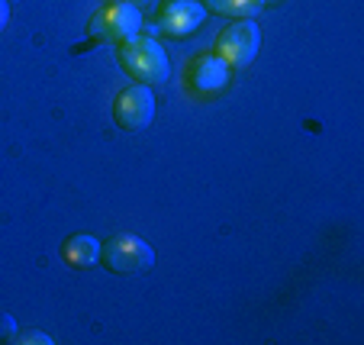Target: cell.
Segmentation results:
<instances>
[{
  "instance_id": "cell-5",
  "label": "cell",
  "mask_w": 364,
  "mask_h": 345,
  "mask_svg": "<svg viewBox=\"0 0 364 345\" xmlns=\"http://www.w3.org/2000/svg\"><path fill=\"white\" fill-rule=\"evenodd\" d=\"M206 20V10L200 0H165L151 23H142L145 36H168V39H187Z\"/></svg>"
},
{
  "instance_id": "cell-1",
  "label": "cell",
  "mask_w": 364,
  "mask_h": 345,
  "mask_svg": "<svg viewBox=\"0 0 364 345\" xmlns=\"http://www.w3.org/2000/svg\"><path fill=\"white\" fill-rule=\"evenodd\" d=\"M117 58L123 65V71L129 78H136V84H165L171 78V62H168V52L161 48V42L155 36H132V39L119 42L117 46Z\"/></svg>"
},
{
  "instance_id": "cell-7",
  "label": "cell",
  "mask_w": 364,
  "mask_h": 345,
  "mask_svg": "<svg viewBox=\"0 0 364 345\" xmlns=\"http://www.w3.org/2000/svg\"><path fill=\"white\" fill-rule=\"evenodd\" d=\"M187 78H191V87L197 90V94H216V90L226 87L229 68L213 55V52H206V55H197L191 62Z\"/></svg>"
},
{
  "instance_id": "cell-10",
  "label": "cell",
  "mask_w": 364,
  "mask_h": 345,
  "mask_svg": "<svg viewBox=\"0 0 364 345\" xmlns=\"http://www.w3.org/2000/svg\"><path fill=\"white\" fill-rule=\"evenodd\" d=\"M10 345H52V336H46L42 329H16Z\"/></svg>"
},
{
  "instance_id": "cell-13",
  "label": "cell",
  "mask_w": 364,
  "mask_h": 345,
  "mask_svg": "<svg viewBox=\"0 0 364 345\" xmlns=\"http://www.w3.org/2000/svg\"><path fill=\"white\" fill-rule=\"evenodd\" d=\"M126 4H132V7H136V10H142V7H149L151 0H126Z\"/></svg>"
},
{
  "instance_id": "cell-12",
  "label": "cell",
  "mask_w": 364,
  "mask_h": 345,
  "mask_svg": "<svg viewBox=\"0 0 364 345\" xmlns=\"http://www.w3.org/2000/svg\"><path fill=\"white\" fill-rule=\"evenodd\" d=\"M10 26V4L7 0H0V33Z\"/></svg>"
},
{
  "instance_id": "cell-8",
  "label": "cell",
  "mask_w": 364,
  "mask_h": 345,
  "mask_svg": "<svg viewBox=\"0 0 364 345\" xmlns=\"http://www.w3.org/2000/svg\"><path fill=\"white\" fill-rule=\"evenodd\" d=\"M62 258L68 268L87 271L94 265H100V239L90 233H75L62 242Z\"/></svg>"
},
{
  "instance_id": "cell-15",
  "label": "cell",
  "mask_w": 364,
  "mask_h": 345,
  "mask_svg": "<svg viewBox=\"0 0 364 345\" xmlns=\"http://www.w3.org/2000/svg\"><path fill=\"white\" fill-rule=\"evenodd\" d=\"M264 4H274V0H264Z\"/></svg>"
},
{
  "instance_id": "cell-9",
  "label": "cell",
  "mask_w": 364,
  "mask_h": 345,
  "mask_svg": "<svg viewBox=\"0 0 364 345\" xmlns=\"http://www.w3.org/2000/svg\"><path fill=\"white\" fill-rule=\"evenodd\" d=\"M264 0H203L206 14L226 16V20H252L255 14H262Z\"/></svg>"
},
{
  "instance_id": "cell-11",
  "label": "cell",
  "mask_w": 364,
  "mask_h": 345,
  "mask_svg": "<svg viewBox=\"0 0 364 345\" xmlns=\"http://www.w3.org/2000/svg\"><path fill=\"white\" fill-rule=\"evenodd\" d=\"M16 329H20V326H16V319L10 317V313H0V342H10Z\"/></svg>"
},
{
  "instance_id": "cell-14",
  "label": "cell",
  "mask_w": 364,
  "mask_h": 345,
  "mask_svg": "<svg viewBox=\"0 0 364 345\" xmlns=\"http://www.w3.org/2000/svg\"><path fill=\"white\" fill-rule=\"evenodd\" d=\"M7 4H20V0H7Z\"/></svg>"
},
{
  "instance_id": "cell-3",
  "label": "cell",
  "mask_w": 364,
  "mask_h": 345,
  "mask_svg": "<svg viewBox=\"0 0 364 345\" xmlns=\"http://www.w3.org/2000/svg\"><path fill=\"white\" fill-rule=\"evenodd\" d=\"M100 265L110 275H142L155 265V249L132 233H117L100 242Z\"/></svg>"
},
{
  "instance_id": "cell-4",
  "label": "cell",
  "mask_w": 364,
  "mask_h": 345,
  "mask_svg": "<svg viewBox=\"0 0 364 345\" xmlns=\"http://www.w3.org/2000/svg\"><path fill=\"white\" fill-rule=\"evenodd\" d=\"M262 52V26L255 20H232L213 42V55L226 65L229 71H242L255 62Z\"/></svg>"
},
{
  "instance_id": "cell-6",
  "label": "cell",
  "mask_w": 364,
  "mask_h": 345,
  "mask_svg": "<svg viewBox=\"0 0 364 345\" xmlns=\"http://www.w3.org/2000/svg\"><path fill=\"white\" fill-rule=\"evenodd\" d=\"M155 120V94L149 84H129L113 97V123L126 132H142Z\"/></svg>"
},
{
  "instance_id": "cell-2",
  "label": "cell",
  "mask_w": 364,
  "mask_h": 345,
  "mask_svg": "<svg viewBox=\"0 0 364 345\" xmlns=\"http://www.w3.org/2000/svg\"><path fill=\"white\" fill-rule=\"evenodd\" d=\"M142 10H136L126 0H107L100 10L87 20V33L94 42H107V46H119V42L132 39L142 33Z\"/></svg>"
}]
</instances>
